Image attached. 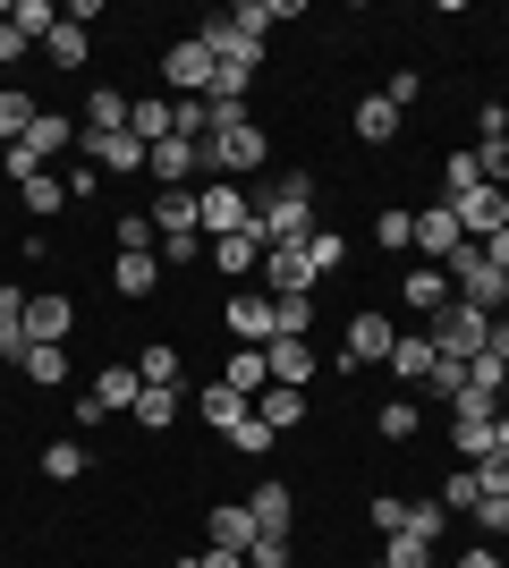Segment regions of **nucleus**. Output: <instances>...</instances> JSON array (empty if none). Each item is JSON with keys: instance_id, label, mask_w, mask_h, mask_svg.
Wrapping results in <instances>:
<instances>
[{"instance_id": "nucleus-57", "label": "nucleus", "mask_w": 509, "mask_h": 568, "mask_svg": "<svg viewBox=\"0 0 509 568\" xmlns=\"http://www.w3.org/2000/svg\"><path fill=\"white\" fill-rule=\"evenodd\" d=\"M365 568H390V560H365Z\"/></svg>"}, {"instance_id": "nucleus-12", "label": "nucleus", "mask_w": 509, "mask_h": 568, "mask_svg": "<svg viewBox=\"0 0 509 568\" xmlns=\"http://www.w3.org/2000/svg\"><path fill=\"white\" fill-rule=\"evenodd\" d=\"M399 306H408L416 323H434V314L450 306V272H441V263H408V272H399Z\"/></svg>"}, {"instance_id": "nucleus-24", "label": "nucleus", "mask_w": 509, "mask_h": 568, "mask_svg": "<svg viewBox=\"0 0 509 568\" xmlns=\"http://www.w3.org/2000/svg\"><path fill=\"white\" fill-rule=\"evenodd\" d=\"M434 365H441V356H434V339H425V332L390 339V382H434Z\"/></svg>"}, {"instance_id": "nucleus-48", "label": "nucleus", "mask_w": 509, "mask_h": 568, "mask_svg": "<svg viewBox=\"0 0 509 568\" xmlns=\"http://www.w3.org/2000/svg\"><path fill=\"white\" fill-rule=\"evenodd\" d=\"M467 518H476V535H485V544H501V535H509V500H476Z\"/></svg>"}, {"instance_id": "nucleus-60", "label": "nucleus", "mask_w": 509, "mask_h": 568, "mask_svg": "<svg viewBox=\"0 0 509 568\" xmlns=\"http://www.w3.org/2000/svg\"><path fill=\"white\" fill-rule=\"evenodd\" d=\"M179 568H187V560H179Z\"/></svg>"}, {"instance_id": "nucleus-19", "label": "nucleus", "mask_w": 509, "mask_h": 568, "mask_svg": "<svg viewBox=\"0 0 509 568\" xmlns=\"http://www.w3.org/2000/svg\"><path fill=\"white\" fill-rule=\"evenodd\" d=\"M348 128H357V144H399L408 111H399L390 94H357V119H348Z\"/></svg>"}, {"instance_id": "nucleus-55", "label": "nucleus", "mask_w": 509, "mask_h": 568, "mask_svg": "<svg viewBox=\"0 0 509 568\" xmlns=\"http://www.w3.org/2000/svg\"><path fill=\"white\" fill-rule=\"evenodd\" d=\"M459 568H501V551H492V544H467V551H459Z\"/></svg>"}, {"instance_id": "nucleus-39", "label": "nucleus", "mask_w": 509, "mask_h": 568, "mask_svg": "<svg viewBox=\"0 0 509 568\" xmlns=\"http://www.w3.org/2000/svg\"><path fill=\"white\" fill-rule=\"evenodd\" d=\"M0 18L18 26V34H34V43H43L51 26H60V9H51V0H9V9H0Z\"/></svg>"}, {"instance_id": "nucleus-30", "label": "nucleus", "mask_w": 509, "mask_h": 568, "mask_svg": "<svg viewBox=\"0 0 509 568\" xmlns=\"http://www.w3.org/2000/svg\"><path fill=\"white\" fill-rule=\"evenodd\" d=\"M43 51H51V69H85V60H94V34H85V26H69V18H60V26H51V34H43Z\"/></svg>"}, {"instance_id": "nucleus-34", "label": "nucleus", "mask_w": 509, "mask_h": 568, "mask_svg": "<svg viewBox=\"0 0 509 568\" xmlns=\"http://www.w3.org/2000/svg\"><path fill=\"white\" fill-rule=\"evenodd\" d=\"M111 281H120V297H153L162 288V255H111Z\"/></svg>"}, {"instance_id": "nucleus-59", "label": "nucleus", "mask_w": 509, "mask_h": 568, "mask_svg": "<svg viewBox=\"0 0 509 568\" xmlns=\"http://www.w3.org/2000/svg\"><path fill=\"white\" fill-rule=\"evenodd\" d=\"M501 314H509V288H501Z\"/></svg>"}, {"instance_id": "nucleus-23", "label": "nucleus", "mask_w": 509, "mask_h": 568, "mask_svg": "<svg viewBox=\"0 0 509 568\" xmlns=\"http://www.w3.org/2000/svg\"><path fill=\"white\" fill-rule=\"evenodd\" d=\"M195 416H204L213 433H238L246 416H255V399H238V390H221V382H204V390H195Z\"/></svg>"}, {"instance_id": "nucleus-58", "label": "nucleus", "mask_w": 509, "mask_h": 568, "mask_svg": "<svg viewBox=\"0 0 509 568\" xmlns=\"http://www.w3.org/2000/svg\"><path fill=\"white\" fill-rule=\"evenodd\" d=\"M501 399H509V374H501Z\"/></svg>"}, {"instance_id": "nucleus-4", "label": "nucleus", "mask_w": 509, "mask_h": 568, "mask_svg": "<svg viewBox=\"0 0 509 568\" xmlns=\"http://www.w3.org/2000/svg\"><path fill=\"white\" fill-rule=\"evenodd\" d=\"M485 332H492V314L459 306V297H450V306H441L434 323H425V339H434V356H441V365H476V356H485Z\"/></svg>"}, {"instance_id": "nucleus-38", "label": "nucleus", "mask_w": 509, "mask_h": 568, "mask_svg": "<svg viewBox=\"0 0 509 568\" xmlns=\"http://www.w3.org/2000/svg\"><path fill=\"white\" fill-rule=\"evenodd\" d=\"M306 263H315V281L348 272V237H339V230H315V237H306Z\"/></svg>"}, {"instance_id": "nucleus-28", "label": "nucleus", "mask_w": 509, "mask_h": 568, "mask_svg": "<svg viewBox=\"0 0 509 568\" xmlns=\"http://www.w3.org/2000/svg\"><path fill=\"white\" fill-rule=\"evenodd\" d=\"M18 374L34 382V390H69V374H77V365H69V348H43V339H34V348L18 356Z\"/></svg>"}, {"instance_id": "nucleus-7", "label": "nucleus", "mask_w": 509, "mask_h": 568, "mask_svg": "<svg viewBox=\"0 0 509 568\" xmlns=\"http://www.w3.org/2000/svg\"><path fill=\"white\" fill-rule=\"evenodd\" d=\"M221 323H230L238 348H272V339H281V297H272V288H238V297L221 306Z\"/></svg>"}, {"instance_id": "nucleus-46", "label": "nucleus", "mask_w": 509, "mask_h": 568, "mask_svg": "<svg viewBox=\"0 0 509 568\" xmlns=\"http://www.w3.org/2000/svg\"><path fill=\"white\" fill-rule=\"evenodd\" d=\"M221 442H230V450H238V458H264L272 442H281V433H272L264 416H246V425H238V433H221Z\"/></svg>"}, {"instance_id": "nucleus-56", "label": "nucleus", "mask_w": 509, "mask_h": 568, "mask_svg": "<svg viewBox=\"0 0 509 568\" xmlns=\"http://www.w3.org/2000/svg\"><path fill=\"white\" fill-rule=\"evenodd\" d=\"M485 255H492V263L509 272V230H492V237H485Z\"/></svg>"}, {"instance_id": "nucleus-25", "label": "nucleus", "mask_w": 509, "mask_h": 568, "mask_svg": "<svg viewBox=\"0 0 509 568\" xmlns=\"http://www.w3.org/2000/svg\"><path fill=\"white\" fill-rule=\"evenodd\" d=\"M136 382H145V390H179V382H187V356H179V339H153V348L136 356Z\"/></svg>"}, {"instance_id": "nucleus-13", "label": "nucleus", "mask_w": 509, "mask_h": 568, "mask_svg": "<svg viewBox=\"0 0 509 568\" xmlns=\"http://www.w3.org/2000/svg\"><path fill=\"white\" fill-rule=\"evenodd\" d=\"M459 246H467V237H459V213H450V204L434 195V204L416 213V263H450Z\"/></svg>"}, {"instance_id": "nucleus-42", "label": "nucleus", "mask_w": 509, "mask_h": 568, "mask_svg": "<svg viewBox=\"0 0 509 568\" xmlns=\"http://www.w3.org/2000/svg\"><path fill=\"white\" fill-rule=\"evenodd\" d=\"M111 237H120V246H111V255H153V246H162V237H153V221H145V213H120V221H111Z\"/></svg>"}, {"instance_id": "nucleus-43", "label": "nucleus", "mask_w": 509, "mask_h": 568, "mask_svg": "<svg viewBox=\"0 0 509 568\" xmlns=\"http://www.w3.org/2000/svg\"><path fill=\"white\" fill-rule=\"evenodd\" d=\"M128 416H136L145 433H170V425H179V390H145V399L128 407Z\"/></svg>"}, {"instance_id": "nucleus-26", "label": "nucleus", "mask_w": 509, "mask_h": 568, "mask_svg": "<svg viewBox=\"0 0 509 568\" xmlns=\"http://www.w3.org/2000/svg\"><path fill=\"white\" fill-rule=\"evenodd\" d=\"M26 297H34V288H0V365H18V356L34 348V339H26Z\"/></svg>"}, {"instance_id": "nucleus-47", "label": "nucleus", "mask_w": 509, "mask_h": 568, "mask_svg": "<svg viewBox=\"0 0 509 568\" xmlns=\"http://www.w3.org/2000/svg\"><path fill=\"white\" fill-rule=\"evenodd\" d=\"M383 433H390V442H416V433H425V416H416V399H390V407H383Z\"/></svg>"}, {"instance_id": "nucleus-16", "label": "nucleus", "mask_w": 509, "mask_h": 568, "mask_svg": "<svg viewBox=\"0 0 509 568\" xmlns=\"http://www.w3.org/2000/svg\"><path fill=\"white\" fill-rule=\"evenodd\" d=\"M69 332H77V306L69 297H26V339H43V348H69Z\"/></svg>"}, {"instance_id": "nucleus-27", "label": "nucleus", "mask_w": 509, "mask_h": 568, "mask_svg": "<svg viewBox=\"0 0 509 568\" xmlns=\"http://www.w3.org/2000/svg\"><path fill=\"white\" fill-rule=\"evenodd\" d=\"M94 399H102V416H128V407L145 399V382H136V365H102V374H94Z\"/></svg>"}, {"instance_id": "nucleus-51", "label": "nucleus", "mask_w": 509, "mask_h": 568, "mask_svg": "<svg viewBox=\"0 0 509 568\" xmlns=\"http://www.w3.org/2000/svg\"><path fill=\"white\" fill-rule=\"evenodd\" d=\"M26 51H43V43H34V34H18V26H9V18H0V69H18V60H26Z\"/></svg>"}, {"instance_id": "nucleus-53", "label": "nucleus", "mask_w": 509, "mask_h": 568, "mask_svg": "<svg viewBox=\"0 0 509 568\" xmlns=\"http://www.w3.org/2000/svg\"><path fill=\"white\" fill-rule=\"evenodd\" d=\"M476 136H509V102H485V111H476Z\"/></svg>"}, {"instance_id": "nucleus-49", "label": "nucleus", "mask_w": 509, "mask_h": 568, "mask_svg": "<svg viewBox=\"0 0 509 568\" xmlns=\"http://www.w3.org/2000/svg\"><path fill=\"white\" fill-rule=\"evenodd\" d=\"M297 551H289V535H255V551H246V568H289Z\"/></svg>"}, {"instance_id": "nucleus-6", "label": "nucleus", "mask_w": 509, "mask_h": 568, "mask_svg": "<svg viewBox=\"0 0 509 568\" xmlns=\"http://www.w3.org/2000/svg\"><path fill=\"white\" fill-rule=\"evenodd\" d=\"M213 77H221V60L195 43V34L162 51V94H170V102H204V94H213Z\"/></svg>"}, {"instance_id": "nucleus-54", "label": "nucleus", "mask_w": 509, "mask_h": 568, "mask_svg": "<svg viewBox=\"0 0 509 568\" xmlns=\"http://www.w3.org/2000/svg\"><path fill=\"white\" fill-rule=\"evenodd\" d=\"M187 568H246V551H213V544H204V551H195Z\"/></svg>"}, {"instance_id": "nucleus-50", "label": "nucleus", "mask_w": 509, "mask_h": 568, "mask_svg": "<svg viewBox=\"0 0 509 568\" xmlns=\"http://www.w3.org/2000/svg\"><path fill=\"white\" fill-rule=\"evenodd\" d=\"M60 187H69V204H94V195H102V170H94V162H77Z\"/></svg>"}, {"instance_id": "nucleus-32", "label": "nucleus", "mask_w": 509, "mask_h": 568, "mask_svg": "<svg viewBox=\"0 0 509 568\" xmlns=\"http://www.w3.org/2000/svg\"><path fill=\"white\" fill-rule=\"evenodd\" d=\"M255 416H264L272 433H297V425H306V390H289V382H272L264 399H255Z\"/></svg>"}, {"instance_id": "nucleus-21", "label": "nucleus", "mask_w": 509, "mask_h": 568, "mask_svg": "<svg viewBox=\"0 0 509 568\" xmlns=\"http://www.w3.org/2000/svg\"><path fill=\"white\" fill-rule=\"evenodd\" d=\"M213 382H221V390H238V399H264V390H272V374H264V348H230Z\"/></svg>"}, {"instance_id": "nucleus-31", "label": "nucleus", "mask_w": 509, "mask_h": 568, "mask_svg": "<svg viewBox=\"0 0 509 568\" xmlns=\"http://www.w3.org/2000/svg\"><path fill=\"white\" fill-rule=\"evenodd\" d=\"M255 263H264V237H255V230H246V237H213V272H221V281H246Z\"/></svg>"}, {"instance_id": "nucleus-36", "label": "nucleus", "mask_w": 509, "mask_h": 568, "mask_svg": "<svg viewBox=\"0 0 509 568\" xmlns=\"http://www.w3.org/2000/svg\"><path fill=\"white\" fill-rule=\"evenodd\" d=\"M34 111H43L34 94H18V85H0V144H18L26 128H34Z\"/></svg>"}, {"instance_id": "nucleus-41", "label": "nucleus", "mask_w": 509, "mask_h": 568, "mask_svg": "<svg viewBox=\"0 0 509 568\" xmlns=\"http://www.w3.org/2000/svg\"><path fill=\"white\" fill-rule=\"evenodd\" d=\"M441 509H450V518H467V509H476V500H485V484H476V467H450V484H441Z\"/></svg>"}, {"instance_id": "nucleus-29", "label": "nucleus", "mask_w": 509, "mask_h": 568, "mask_svg": "<svg viewBox=\"0 0 509 568\" xmlns=\"http://www.w3.org/2000/svg\"><path fill=\"white\" fill-rule=\"evenodd\" d=\"M441 535H450V509H441V500H408V518H399V544H425V551H434ZM383 544H390V535H383Z\"/></svg>"}, {"instance_id": "nucleus-1", "label": "nucleus", "mask_w": 509, "mask_h": 568, "mask_svg": "<svg viewBox=\"0 0 509 568\" xmlns=\"http://www.w3.org/2000/svg\"><path fill=\"white\" fill-rule=\"evenodd\" d=\"M255 230H264V246H306V237L323 230L315 179H306V170H264V179H255Z\"/></svg>"}, {"instance_id": "nucleus-20", "label": "nucleus", "mask_w": 509, "mask_h": 568, "mask_svg": "<svg viewBox=\"0 0 509 568\" xmlns=\"http://www.w3.org/2000/svg\"><path fill=\"white\" fill-rule=\"evenodd\" d=\"M246 518H255V535H289L297 493H289V484H255V493H246Z\"/></svg>"}, {"instance_id": "nucleus-18", "label": "nucleus", "mask_w": 509, "mask_h": 568, "mask_svg": "<svg viewBox=\"0 0 509 568\" xmlns=\"http://www.w3.org/2000/svg\"><path fill=\"white\" fill-rule=\"evenodd\" d=\"M128 136L145 144V153L162 136H179V102H170V94H136V102H128Z\"/></svg>"}, {"instance_id": "nucleus-22", "label": "nucleus", "mask_w": 509, "mask_h": 568, "mask_svg": "<svg viewBox=\"0 0 509 568\" xmlns=\"http://www.w3.org/2000/svg\"><path fill=\"white\" fill-rule=\"evenodd\" d=\"M264 374L289 382V390H306V382H315V339H272V348H264Z\"/></svg>"}, {"instance_id": "nucleus-15", "label": "nucleus", "mask_w": 509, "mask_h": 568, "mask_svg": "<svg viewBox=\"0 0 509 568\" xmlns=\"http://www.w3.org/2000/svg\"><path fill=\"white\" fill-rule=\"evenodd\" d=\"M450 213H459V237H467V246H485L492 230H509V195H501V187H476L467 204H450Z\"/></svg>"}, {"instance_id": "nucleus-2", "label": "nucleus", "mask_w": 509, "mask_h": 568, "mask_svg": "<svg viewBox=\"0 0 509 568\" xmlns=\"http://www.w3.org/2000/svg\"><path fill=\"white\" fill-rule=\"evenodd\" d=\"M204 153H213V179H264V162H272V136L255 128V119H230V128H213L204 136Z\"/></svg>"}, {"instance_id": "nucleus-40", "label": "nucleus", "mask_w": 509, "mask_h": 568, "mask_svg": "<svg viewBox=\"0 0 509 568\" xmlns=\"http://www.w3.org/2000/svg\"><path fill=\"white\" fill-rule=\"evenodd\" d=\"M18 204H26V213H69V187H60V179H51V170H43V179H26V187H18Z\"/></svg>"}, {"instance_id": "nucleus-33", "label": "nucleus", "mask_w": 509, "mask_h": 568, "mask_svg": "<svg viewBox=\"0 0 509 568\" xmlns=\"http://www.w3.org/2000/svg\"><path fill=\"white\" fill-rule=\"evenodd\" d=\"M128 102H136V94H120V85H94V94H85V119H77V128L111 136V128H128Z\"/></svg>"}, {"instance_id": "nucleus-3", "label": "nucleus", "mask_w": 509, "mask_h": 568, "mask_svg": "<svg viewBox=\"0 0 509 568\" xmlns=\"http://www.w3.org/2000/svg\"><path fill=\"white\" fill-rule=\"evenodd\" d=\"M441 272H450V297H459V306H476V314H501V288H509V272L485 255V246H459V255L441 263Z\"/></svg>"}, {"instance_id": "nucleus-14", "label": "nucleus", "mask_w": 509, "mask_h": 568, "mask_svg": "<svg viewBox=\"0 0 509 568\" xmlns=\"http://www.w3.org/2000/svg\"><path fill=\"white\" fill-rule=\"evenodd\" d=\"M264 288L272 297H315V263H306V246H264Z\"/></svg>"}, {"instance_id": "nucleus-10", "label": "nucleus", "mask_w": 509, "mask_h": 568, "mask_svg": "<svg viewBox=\"0 0 509 568\" xmlns=\"http://www.w3.org/2000/svg\"><path fill=\"white\" fill-rule=\"evenodd\" d=\"M145 179H162V187H195V179H213V153L195 136H162L145 153Z\"/></svg>"}, {"instance_id": "nucleus-8", "label": "nucleus", "mask_w": 509, "mask_h": 568, "mask_svg": "<svg viewBox=\"0 0 509 568\" xmlns=\"http://www.w3.org/2000/svg\"><path fill=\"white\" fill-rule=\"evenodd\" d=\"M390 339H399V323H390L383 306H357L348 332H339V365H348V374H357V365H390Z\"/></svg>"}, {"instance_id": "nucleus-44", "label": "nucleus", "mask_w": 509, "mask_h": 568, "mask_svg": "<svg viewBox=\"0 0 509 568\" xmlns=\"http://www.w3.org/2000/svg\"><path fill=\"white\" fill-rule=\"evenodd\" d=\"M43 475H51V484H77V475H85V442H51V450H43Z\"/></svg>"}, {"instance_id": "nucleus-35", "label": "nucleus", "mask_w": 509, "mask_h": 568, "mask_svg": "<svg viewBox=\"0 0 509 568\" xmlns=\"http://www.w3.org/2000/svg\"><path fill=\"white\" fill-rule=\"evenodd\" d=\"M476 187H485V162H476V153H450V162H441V204H467Z\"/></svg>"}, {"instance_id": "nucleus-9", "label": "nucleus", "mask_w": 509, "mask_h": 568, "mask_svg": "<svg viewBox=\"0 0 509 568\" xmlns=\"http://www.w3.org/2000/svg\"><path fill=\"white\" fill-rule=\"evenodd\" d=\"M195 43L213 51L221 69H264V34H246V26L230 18V9H213V18L195 26Z\"/></svg>"}, {"instance_id": "nucleus-45", "label": "nucleus", "mask_w": 509, "mask_h": 568, "mask_svg": "<svg viewBox=\"0 0 509 568\" xmlns=\"http://www.w3.org/2000/svg\"><path fill=\"white\" fill-rule=\"evenodd\" d=\"M450 442H459V467L492 458V425H467V416H450Z\"/></svg>"}, {"instance_id": "nucleus-52", "label": "nucleus", "mask_w": 509, "mask_h": 568, "mask_svg": "<svg viewBox=\"0 0 509 568\" xmlns=\"http://www.w3.org/2000/svg\"><path fill=\"white\" fill-rule=\"evenodd\" d=\"M383 94H390V102H399V111H408V102H416V94H425V77H416V69H390V85H383Z\"/></svg>"}, {"instance_id": "nucleus-17", "label": "nucleus", "mask_w": 509, "mask_h": 568, "mask_svg": "<svg viewBox=\"0 0 509 568\" xmlns=\"http://www.w3.org/2000/svg\"><path fill=\"white\" fill-rule=\"evenodd\" d=\"M204 544H213V551H255V518H246V500H213V509H204Z\"/></svg>"}, {"instance_id": "nucleus-11", "label": "nucleus", "mask_w": 509, "mask_h": 568, "mask_svg": "<svg viewBox=\"0 0 509 568\" xmlns=\"http://www.w3.org/2000/svg\"><path fill=\"white\" fill-rule=\"evenodd\" d=\"M77 162H94L102 179H136V170H145V144L128 136V128H111V136H94V128H77Z\"/></svg>"}, {"instance_id": "nucleus-37", "label": "nucleus", "mask_w": 509, "mask_h": 568, "mask_svg": "<svg viewBox=\"0 0 509 568\" xmlns=\"http://www.w3.org/2000/svg\"><path fill=\"white\" fill-rule=\"evenodd\" d=\"M374 246H383V255H416V213H399V204H390V213L374 221Z\"/></svg>"}, {"instance_id": "nucleus-5", "label": "nucleus", "mask_w": 509, "mask_h": 568, "mask_svg": "<svg viewBox=\"0 0 509 568\" xmlns=\"http://www.w3.org/2000/svg\"><path fill=\"white\" fill-rule=\"evenodd\" d=\"M195 213H204V237H246L255 230V187H238V179H204L195 187ZM264 237V230H255Z\"/></svg>"}]
</instances>
